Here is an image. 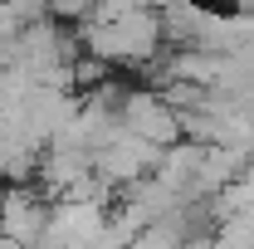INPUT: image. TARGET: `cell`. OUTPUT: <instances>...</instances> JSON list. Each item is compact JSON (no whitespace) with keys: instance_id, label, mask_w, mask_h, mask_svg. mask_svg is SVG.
Here are the masks:
<instances>
[{"instance_id":"cell-1","label":"cell","mask_w":254,"mask_h":249,"mask_svg":"<svg viewBox=\"0 0 254 249\" xmlns=\"http://www.w3.org/2000/svg\"><path fill=\"white\" fill-rule=\"evenodd\" d=\"M73 30L83 34V44L103 54L113 68H142V63L166 44V30H161V10H123L113 20H78Z\"/></svg>"},{"instance_id":"cell-2","label":"cell","mask_w":254,"mask_h":249,"mask_svg":"<svg viewBox=\"0 0 254 249\" xmlns=\"http://www.w3.org/2000/svg\"><path fill=\"white\" fill-rule=\"evenodd\" d=\"M49 215H54V195H44L39 181H10L0 190V240L5 245H44Z\"/></svg>"},{"instance_id":"cell-6","label":"cell","mask_w":254,"mask_h":249,"mask_svg":"<svg viewBox=\"0 0 254 249\" xmlns=\"http://www.w3.org/2000/svg\"><path fill=\"white\" fill-rule=\"evenodd\" d=\"M49 15L64 20V25H78V20H93L98 0H49Z\"/></svg>"},{"instance_id":"cell-3","label":"cell","mask_w":254,"mask_h":249,"mask_svg":"<svg viewBox=\"0 0 254 249\" xmlns=\"http://www.w3.org/2000/svg\"><path fill=\"white\" fill-rule=\"evenodd\" d=\"M161 142H152V137H142V132H118L108 147H98L93 152V171L108 181L113 190H123L132 186L137 176H147V171H157V161H161Z\"/></svg>"},{"instance_id":"cell-4","label":"cell","mask_w":254,"mask_h":249,"mask_svg":"<svg viewBox=\"0 0 254 249\" xmlns=\"http://www.w3.org/2000/svg\"><path fill=\"white\" fill-rule=\"evenodd\" d=\"M123 127L152 137V142H161V147H171V142L186 137V132H181V113H176V108L161 98V88H152V83L127 88V98H123Z\"/></svg>"},{"instance_id":"cell-5","label":"cell","mask_w":254,"mask_h":249,"mask_svg":"<svg viewBox=\"0 0 254 249\" xmlns=\"http://www.w3.org/2000/svg\"><path fill=\"white\" fill-rule=\"evenodd\" d=\"M83 176H93V152L78 147V142H49L44 156H39V171H34L39 190L54 195V200H59L68 186H78Z\"/></svg>"}]
</instances>
